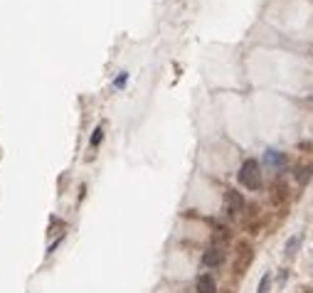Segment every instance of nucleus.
<instances>
[{"label": "nucleus", "mask_w": 313, "mask_h": 293, "mask_svg": "<svg viewBox=\"0 0 313 293\" xmlns=\"http://www.w3.org/2000/svg\"><path fill=\"white\" fill-rule=\"evenodd\" d=\"M239 182H242L244 187H249V190H259V185H261V173H259V163L256 160H244L242 167H239Z\"/></svg>", "instance_id": "obj_1"}, {"label": "nucleus", "mask_w": 313, "mask_h": 293, "mask_svg": "<svg viewBox=\"0 0 313 293\" xmlns=\"http://www.w3.org/2000/svg\"><path fill=\"white\" fill-rule=\"evenodd\" d=\"M264 163H267V167H271V170H284L286 167V155L281 153V151H274V148H269L267 153H264Z\"/></svg>", "instance_id": "obj_2"}, {"label": "nucleus", "mask_w": 313, "mask_h": 293, "mask_svg": "<svg viewBox=\"0 0 313 293\" xmlns=\"http://www.w3.org/2000/svg\"><path fill=\"white\" fill-rule=\"evenodd\" d=\"M225 205H227L229 214H239L244 207V197L239 195L237 190H227V192H225Z\"/></svg>", "instance_id": "obj_3"}, {"label": "nucleus", "mask_w": 313, "mask_h": 293, "mask_svg": "<svg viewBox=\"0 0 313 293\" xmlns=\"http://www.w3.org/2000/svg\"><path fill=\"white\" fill-rule=\"evenodd\" d=\"M222 259H225V251L220 249V247H210V249L202 254V264L210 266V268H212V266H220Z\"/></svg>", "instance_id": "obj_4"}, {"label": "nucleus", "mask_w": 313, "mask_h": 293, "mask_svg": "<svg viewBox=\"0 0 313 293\" xmlns=\"http://www.w3.org/2000/svg\"><path fill=\"white\" fill-rule=\"evenodd\" d=\"M195 288H198V293H214L217 291V283H214V279L210 274H202L195 281Z\"/></svg>", "instance_id": "obj_5"}, {"label": "nucleus", "mask_w": 313, "mask_h": 293, "mask_svg": "<svg viewBox=\"0 0 313 293\" xmlns=\"http://www.w3.org/2000/svg\"><path fill=\"white\" fill-rule=\"evenodd\" d=\"M269 283H271V274H264L259 281V291L256 293H269Z\"/></svg>", "instance_id": "obj_6"}, {"label": "nucleus", "mask_w": 313, "mask_h": 293, "mask_svg": "<svg viewBox=\"0 0 313 293\" xmlns=\"http://www.w3.org/2000/svg\"><path fill=\"white\" fill-rule=\"evenodd\" d=\"M296 247H299V237H291L288 239V244H286V254H288V256H294Z\"/></svg>", "instance_id": "obj_7"}, {"label": "nucleus", "mask_w": 313, "mask_h": 293, "mask_svg": "<svg viewBox=\"0 0 313 293\" xmlns=\"http://www.w3.org/2000/svg\"><path fill=\"white\" fill-rule=\"evenodd\" d=\"M126 79H128V74H126V71H121V74L116 77L114 86H116V89H124V86H126Z\"/></svg>", "instance_id": "obj_8"}, {"label": "nucleus", "mask_w": 313, "mask_h": 293, "mask_svg": "<svg viewBox=\"0 0 313 293\" xmlns=\"http://www.w3.org/2000/svg\"><path fill=\"white\" fill-rule=\"evenodd\" d=\"M101 138H104V128H97V131H94V136H91V145H99L101 143Z\"/></svg>", "instance_id": "obj_9"}, {"label": "nucleus", "mask_w": 313, "mask_h": 293, "mask_svg": "<svg viewBox=\"0 0 313 293\" xmlns=\"http://www.w3.org/2000/svg\"><path fill=\"white\" fill-rule=\"evenodd\" d=\"M308 175H311V167H303V170H301V182L308 180Z\"/></svg>", "instance_id": "obj_10"}]
</instances>
